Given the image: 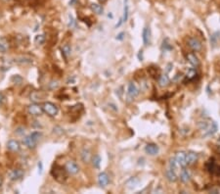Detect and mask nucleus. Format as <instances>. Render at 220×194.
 <instances>
[{"label":"nucleus","mask_w":220,"mask_h":194,"mask_svg":"<svg viewBox=\"0 0 220 194\" xmlns=\"http://www.w3.org/2000/svg\"><path fill=\"white\" fill-rule=\"evenodd\" d=\"M207 132L204 134V136H210V135H213L215 132L217 131V125L215 122H212L210 123L209 126L207 128V131H205Z\"/></svg>","instance_id":"nucleus-20"},{"label":"nucleus","mask_w":220,"mask_h":194,"mask_svg":"<svg viewBox=\"0 0 220 194\" xmlns=\"http://www.w3.org/2000/svg\"><path fill=\"white\" fill-rule=\"evenodd\" d=\"M28 113L31 115V116H35V117H38V116H41L43 113V109H42V106H39L38 104H31L28 106Z\"/></svg>","instance_id":"nucleus-4"},{"label":"nucleus","mask_w":220,"mask_h":194,"mask_svg":"<svg viewBox=\"0 0 220 194\" xmlns=\"http://www.w3.org/2000/svg\"><path fill=\"white\" fill-rule=\"evenodd\" d=\"M199 159V156L195 152H188L186 153V162L187 166L188 165H193L195 164Z\"/></svg>","instance_id":"nucleus-13"},{"label":"nucleus","mask_w":220,"mask_h":194,"mask_svg":"<svg viewBox=\"0 0 220 194\" xmlns=\"http://www.w3.org/2000/svg\"><path fill=\"white\" fill-rule=\"evenodd\" d=\"M165 176L167 178V180H169L170 182H175L177 180V175L175 173V170H173L172 169H167L165 170Z\"/></svg>","instance_id":"nucleus-16"},{"label":"nucleus","mask_w":220,"mask_h":194,"mask_svg":"<svg viewBox=\"0 0 220 194\" xmlns=\"http://www.w3.org/2000/svg\"><path fill=\"white\" fill-rule=\"evenodd\" d=\"M65 169L67 170V173H70V175H76V173L79 172V167L73 161L67 162Z\"/></svg>","instance_id":"nucleus-6"},{"label":"nucleus","mask_w":220,"mask_h":194,"mask_svg":"<svg viewBox=\"0 0 220 194\" xmlns=\"http://www.w3.org/2000/svg\"><path fill=\"white\" fill-rule=\"evenodd\" d=\"M210 123H208L207 122H201L199 123V128L202 129V131H207V128L209 126Z\"/></svg>","instance_id":"nucleus-34"},{"label":"nucleus","mask_w":220,"mask_h":194,"mask_svg":"<svg viewBox=\"0 0 220 194\" xmlns=\"http://www.w3.org/2000/svg\"><path fill=\"white\" fill-rule=\"evenodd\" d=\"M142 38H143V42L145 45H148L151 41V31H150L149 28H145L143 29V34H142Z\"/></svg>","instance_id":"nucleus-19"},{"label":"nucleus","mask_w":220,"mask_h":194,"mask_svg":"<svg viewBox=\"0 0 220 194\" xmlns=\"http://www.w3.org/2000/svg\"><path fill=\"white\" fill-rule=\"evenodd\" d=\"M176 162L179 165L180 168H186L187 166V162H186V153L185 152H178L176 153V155L174 156Z\"/></svg>","instance_id":"nucleus-7"},{"label":"nucleus","mask_w":220,"mask_h":194,"mask_svg":"<svg viewBox=\"0 0 220 194\" xmlns=\"http://www.w3.org/2000/svg\"><path fill=\"white\" fill-rule=\"evenodd\" d=\"M106 1H107V0H99V2H101V3H104Z\"/></svg>","instance_id":"nucleus-42"},{"label":"nucleus","mask_w":220,"mask_h":194,"mask_svg":"<svg viewBox=\"0 0 220 194\" xmlns=\"http://www.w3.org/2000/svg\"><path fill=\"white\" fill-rule=\"evenodd\" d=\"M7 148L12 152H19L21 149L20 143L17 140H10L7 143Z\"/></svg>","instance_id":"nucleus-15"},{"label":"nucleus","mask_w":220,"mask_h":194,"mask_svg":"<svg viewBox=\"0 0 220 194\" xmlns=\"http://www.w3.org/2000/svg\"><path fill=\"white\" fill-rule=\"evenodd\" d=\"M187 60L194 67H198L199 65V58L197 57V56L194 54V53H189V54H187Z\"/></svg>","instance_id":"nucleus-18"},{"label":"nucleus","mask_w":220,"mask_h":194,"mask_svg":"<svg viewBox=\"0 0 220 194\" xmlns=\"http://www.w3.org/2000/svg\"><path fill=\"white\" fill-rule=\"evenodd\" d=\"M38 168H39V173H41V172H42V163H41V162H39V163H38Z\"/></svg>","instance_id":"nucleus-41"},{"label":"nucleus","mask_w":220,"mask_h":194,"mask_svg":"<svg viewBox=\"0 0 220 194\" xmlns=\"http://www.w3.org/2000/svg\"><path fill=\"white\" fill-rule=\"evenodd\" d=\"M100 164H101V158H100V156L96 155L94 156L93 158V166L96 168V169H99L100 168Z\"/></svg>","instance_id":"nucleus-33"},{"label":"nucleus","mask_w":220,"mask_h":194,"mask_svg":"<svg viewBox=\"0 0 220 194\" xmlns=\"http://www.w3.org/2000/svg\"><path fill=\"white\" fill-rule=\"evenodd\" d=\"M23 175H25V173L22 169H15L9 173V178L11 180H20L23 178Z\"/></svg>","instance_id":"nucleus-9"},{"label":"nucleus","mask_w":220,"mask_h":194,"mask_svg":"<svg viewBox=\"0 0 220 194\" xmlns=\"http://www.w3.org/2000/svg\"><path fill=\"white\" fill-rule=\"evenodd\" d=\"M1 183H2V179L0 178V186H1Z\"/></svg>","instance_id":"nucleus-43"},{"label":"nucleus","mask_w":220,"mask_h":194,"mask_svg":"<svg viewBox=\"0 0 220 194\" xmlns=\"http://www.w3.org/2000/svg\"><path fill=\"white\" fill-rule=\"evenodd\" d=\"M169 83H170L169 78L166 75H161L160 76V78H158V84H160V86L166 87L167 85H169Z\"/></svg>","instance_id":"nucleus-21"},{"label":"nucleus","mask_w":220,"mask_h":194,"mask_svg":"<svg viewBox=\"0 0 220 194\" xmlns=\"http://www.w3.org/2000/svg\"><path fill=\"white\" fill-rule=\"evenodd\" d=\"M40 137H41V132L34 131L23 138V142L26 147H28V148H34V147L37 145V142L39 141Z\"/></svg>","instance_id":"nucleus-2"},{"label":"nucleus","mask_w":220,"mask_h":194,"mask_svg":"<svg viewBox=\"0 0 220 194\" xmlns=\"http://www.w3.org/2000/svg\"><path fill=\"white\" fill-rule=\"evenodd\" d=\"M45 42V35L44 34H37L34 37V43L36 45H42Z\"/></svg>","instance_id":"nucleus-26"},{"label":"nucleus","mask_w":220,"mask_h":194,"mask_svg":"<svg viewBox=\"0 0 220 194\" xmlns=\"http://www.w3.org/2000/svg\"><path fill=\"white\" fill-rule=\"evenodd\" d=\"M127 94L131 98H135L139 94V89L137 88L136 84L134 82H129L128 87H127Z\"/></svg>","instance_id":"nucleus-10"},{"label":"nucleus","mask_w":220,"mask_h":194,"mask_svg":"<svg viewBox=\"0 0 220 194\" xmlns=\"http://www.w3.org/2000/svg\"><path fill=\"white\" fill-rule=\"evenodd\" d=\"M11 81L13 82L14 84H17V85H20V84H22L23 83V78L21 76H19V75H16V76H13L11 78Z\"/></svg>","instance_id":"nucleus-28"},{"label":"nucleus","mask_w":220,"mask_h":194,"mask_svg":"<svg viewBox=\"0 0 220 194\" xmlns=\"http://www.w3.org/2000/svg\"><path fill=\"white\" fill-rule=\"evenodd\" d=\"M123 37H124V32H120L119 34L116 35V39L117 40H122Z\"/></svg>","instance_id":"nucleus-39"},{"label":"nucleus","mask_w":220,"mask_h":194,"mask_svg":"<svg viewBox=\"0 0 220 194\" xmlns=\"http://www.w3.org/2000/svg\"><path fill=\"white\" fill-rule=\"evenodd\" d=\"M180 179H181L182 182H184V183L190 181V179H191V172L190 170L183 168V170H181V173H180Z\"/></svg>","instance_id":"nucleus-17"},{"label":"nucleus","mask_w":220,"mask_h":194,"mask_svg":"<svg viewBox=\"0 0 220 194\" xmlns=\"http://www.w3.org/2000/svg\"><path fill=\"white\" fill-rule=\"evenodd\" d=\"M169 168H170V169H172L173 170H176L177 169H179V168H180V167H179V165L177 164V162H176L174 157L170 158V160H169Z\"/></svg>","instance_id":"nucleus-30"},{"label":"nucleus","mask_w":220,"mask_h":194,"mask_svg":"<svg viewBox=\"0 0 220 194\" xmlns=\"http://www.w3.org/2000/svg\"><path fill=\"white\" fill-rule=\"evenodd\" d=\"M67 170L64 169L63 167L59 166V165H55L53 167V169L51 170V175L56 180L59 182H65L66 179L67 178Z\"/></svg>","instance_id":"nucleus-1"},{"label":"nucleus","mask_w":220,"mask_h":194,"mask_svg":"<svg viewBox=\"0 0 220 194\" xmlns=\"http://www.w3.org/2000/svg\"><path fill=\"white\" fill-rule=\"evenodd\" d=\"M4 100H5V97H4V95L0 93V106H1V105L3 104V102H4Z\"/></svg>","instance_id":"nucleus-40"},{"label":"nucleus","mask_w":220,"mask_h":194,"mask_svg":"<svg viewBox=\"0 0 220 194\" xmlns=\"http://www.w3.org/2000/svg\"><path fill=\"white\" fill-rule=\"evenodd\" d=\"M15 62L18 64H29V63H32V59L29 57H26V56H21V57H18L15 59Z\"/></svg>","instance_id":"nucleus-23"},{"label":"nucleus","mask_w":220,"mask_h":194,"mask_svg":"<svg viewBox=\"0 0 220 194\" xmlns=\"http://www.w3.org/2000/svg\"><path fill=\"white\" fill-rule=\"evenodd\" d=\"M59 86V83H58V81H51L49 83V87H50V89H55V88H57Z\"/></svg>","instance_id":"nucleus-36"},{"label":"nucleus","mask_w":220,"mask_h":194,"mask_svg":"<svg viewBox=\"0 0 220 194\" xmlns=\"http://www.w3.org/2000/svg\"><path fill=\"white\" fill-rule=\"evenodd\" d=\"M110 181V178H109L108 173H101L98 175V183L101 187H106L109 184Z\"/></svg>","instance_id":"nucleus-12"},{"label":"nucleus","mask_w":220,"mask_h":194,"mask_svg":"<svg viewBox=\"0 0 220 194\" xmlns=\"http://www.w3.org/2000/svg\"><path fill=\"white\" fill-rule=\"evenodd\" d=\"M145 151L147 154L149 155H157L158 152H160V148H158V146L157 144H154V143H150V144H147L146 147H145Z\"/></svg>","instance_id":"nucleus-11"},{"label":"nucleus","mask_w":220,"mask_h":194,"mask_svg":"<svg viewBox=\"0 0 220 194\" xmlns=\"http://www.w3.org/2000/svg\"><path fill=\"white\" fill-rule=\"evenodd\" d=\"M188 45H189V47L193 51H196V52H198L202 49L201 41L196 37H190L189 39H188Z\"/></svg>","instance_id":"nucleus-5"},{"label":"nucleus","mask_w":220,"mask_h":194,"mask_svg":"<svg viewBox=\"0 0 220 194\" xmlns=\"http://www.w3.org/2000/svg\"><path fill=\"white\" fill-rule=\"evenodd\" d=\"M31 100H32L33 102H38L40 100H42V97H41L40 93L38 91H34L31 94Z\"/></svg>","instance_id":"nucleus-29"},{"label":"nucleus","mask_w":220,"mask_h":194,"mask_svg":"<svg viewBox=\"0 0 220 194\" xmlns=\"http://www.w3.org/2000/svg\"><path fill=\"white\" fill-rule=\"evenodd\" d=\"M70 52H72V48H70V46L69 45V44H66V45H64L63 47H62V53L65 55V57L70 56Z\"/></svg>","instance_id":"nucleus-31"},{"label":"nucleus","mask_w":220,"mask_h":194,"mask_svg":"<svg viewBox=\"0 0 220 194\" xmlns=\"http://www.w3.org/2000/svg\"><path fill=\"white\" fill-rule=\"evenodd\" d=\"M91 9H92V11L94 13H96L97 15H101L103 14V12H104V9L101 5L97 4V3H92L91 4Z\"/></svg>","instance_id":"nucleus-24"},{"label":"nucleus","mask_w":220,"mask_h":194,"mask_svg":"<svg viewBox=\"0 0 220 194\" xmlns=\"http://www.w3.org/2000/svg\"><path fill=\"white\" fill-rule=\"evenodd\" d=\"M128 0H124V10H123V17H122V22H126L128 19V12H129V7H128Z\"/></svg>","instance_id":"nucleus-27"},{"label":"nucleus","mask_w":220,"mask_h":194,"mask_svg":"<svg viewBox=\"0 0 220 194\" xmlns=\"http://www.w3.org/2000/svg\"><path fill=\"white\" fill-rule=\"evenodd\" d=\"M138 181H139V179L136 178H130L129 180L127 181V185L129 188H133L136 186V184L138 183Z\"/></svg>","instance_id":"nucleus-32"},{"label":"nucleus","mask_w":220,"mask_h":194,"mask_svg":"<svg viewBox=\"0 0 220 194\" xmlns=\"http://www.w3.org/2000/svg\"><path fill=\"white\" fill-rule=\"evenodd\" d=\"M80 156H81V160L83 161L84 163H88L91 159V153H90L89 150L86 149V148L82 150Z\"/></svg>","instance_id":"nucleus-22"},{"label":"nucleus","mask_w":220,"mask_h":194,"mask_svg":"<svg viewBox=\"0 0 220 194\" xmlns=\"http://www.w3.org/2000/svg\"><path fill=\"white\" fill-rule=\"evenodd\" d=\"M69 18H70V22H69V26L70 28H72V26H75V20H73V18H72V16H69Z\"/></svg>","instance_id":"nucleus-38"},{"label":"nucleus","mask_w":220,"mask_h":194,"mask_svg":"<svg viewBox=\"0 0 220 194\" xmlns=\"http://www.w3.org/2000/svg\"><path fill=\"white\" fill-rule=\"evenodd\" d=\"M42 109L44 113H46L50 117H55L59 112V108L52 102H44Z\"/></svg>","instance_id":"nucleus-3"},{"label":"nucleus","mask_w":220,"mask_h":194,"mask_svg":"<svg viewBox=\"0 0 220 194\" xmlns=\"http://www.w3.org/2000/svg\"><path fill=\"white\" fill-rule=\"evenodd\" d=\"M10 44H9L8 39L5 36L0 37V52L1 53H6L8 51Z\"/></svg>","instance_id":"nucleus-14"},{"label":"nucleus","mask_w":220,"mask_h":194,"mask_svg":"<svg viewBox=\"0 0 220 194\" xmlns=\"http://www.w3.org/2000/svg\"><path fill=\"white\" fill-rule=\"evenodd\" d=\"M216 34H217V32H216V34H212V35H211V37H210V42H211V44H213V45H215V43H216V38H217Z\"/></svg>","instance_id":"nucleus-37"},{"label":"nucleus","mask_w":220,"mask_h":194,"mask_svg":"<svg viewBox=\"0 0 220 194\" xmlns=\"http://www.w3.org/2000/svg\"><path fill=\"white\" fill-rule=\"evenodd\" d=\"M167 41H168L167 39H165V40L163 41V48L164 50H171V49H172V46L170 45L169 43H167Z\"/></svg>","instance_id":"nucleus-35"},{"label":"nucleus","mask_w":220,"mask_h":194,"mask_svg":"<svg viewBox=\"0 0 220 194\" xmlns=\"http://www.w3.org/2000/svg\"><path fill=\"white\" fill-rule=\"evenodd\" d=\"M207 169L210 173H212L214 175H220V167L218 165H216L215 163L212 161H209L207 164Z\"/></svg>","instance_id":"nucleus-8"},{"label":"nucleus","mask_w":220,"mask_h":194,"mask_svg":"<svg viewBox=\"0 0 220 194\" xmlns=\"http://www.w3.org/2000/svg\"><path fill=\"white\" fill-rule=\"evenodd\" d=\"M196 76H197V71L194 69V68H192V69H189L187 71L186 78L188 79V81H192V79H194L196 78Z\"/></svg>","instance_id":"nucleus-25"}]
</instances>
